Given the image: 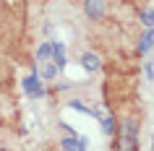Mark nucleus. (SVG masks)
Instances as JSON below:
<instances>
[{
	"label": "nucleus",
	"mask_w": 154,
	"mask_h": 151,
	"mask_svg": "<svg viewBox=\"0 0 154 151\" xmlns=\"http://www.w3.org/2000/svg\"><path fill=\"white\" fill-rule=\"evenodd\" d=\"M136 135H138V125L131 117L123 120L120 135H118V151H136Z\"/></svg>",
	"instance_id": "obj_1"
},
{
	"label": "nucleus",
	"mask_w": 154,
	"mask_h": 151,
	"mask_svg": "<svg viewBox=\"0 0 154 151\" xmlns=\"http://www.w3.org/2000/svg\"><path fill=\"white\" fill-rule=\"evenodd\" d=\"M24 91L29 96H42V94H45V89H42V78L37 76V68H34L32 76H26V78H24Z\"/></svg>",
	"instance_id": "obj_2"
},
{
	"label": "nucleus",
	"mask_w": 154,
	"mask_h": 151,
	"mask_svg": "<svg viewBox=\"0 0 154 151\" xmlns=\"http://www.w3.org/2000/svg\"><path fill=\"white\" fill-rule=\"evenodd\" d=\"M105 0H84V11H86V16L94 18V21H99V18L105 16Z\"/></svg>",
	"instance_id": "obj_3"
},
{
	"label": "nucleus",
	"mask_w": 154,
	"mask_h": 151,
	"mask_svg": "<svg viewBox=\"0 0 154 151\" xmlns=\"http://www.w3.org/2000/svg\"><path fill=\"white\" fill-rule=\"evenodd\" d=\"M60 146H63V151H86V138L71 135V138H63Z\"/></svg>",
	"instance_id": "obj_4"
},
{
	"label": "nucleus",
	"mask_w": 154,
	"mask_h": 151,
	"mask_svg": "<svg viewBox=\"0 0 154 151\" xmlns=\"http://www.w3.org/2000/svg\"><path fill=\"white\" fill-rule=\"evenodd\" d=\"M52 57H55V68H65V47L60 42H52Z\"/></svg>",
	"instance_id": "obj_5"
},
{
	"label": "nucleus",
	"mask_w": 154,
	"mask_h": 151,
	"mask_svg": "<svg viewBox=\"0 0 154 151\" xmlns=\"http://www.w3.org/2000/svg\"><path fill=\"white\" fill-rule=\"evenodd\" d=\"M81 63H84V68H86V71H99V57L91 55V52H84Z\"/></svg>",
	"instance_id": "obj_6"
},
{
	"label": "nucleus",
	"mask_w": 154,
	"mask_h": 151,
	"mask_svg": "<svg viewBox=\"0 0 154 151\" xmlns=\"http://www.w3.org/2000/svg\"><path fill=\"white\" fill-rule=\"evenodd\" d=\"M152 44H154V39H152V34L146 32L144 37H141V42H138V52H141V55H146V52L152 50Z\"/></svg>",
	"instance_id": "obj_7"
},
{
	"label": "nucleus",
	"mask_w": 154,
	"mask_h": 151,
	"mask_svg": "<svg viewBox=\"0 0 154 151\" xmlns=\"http://www.w3.org/2000/svg\"><path fill=\"white\" fill-rule=\"evenodd\" d=\"M50 55H52V44H50V42H45V44L37 50V60H39V63H45Z\"/></svg>",
	"instance_id": "obj_8"
},
{
	"label": "nucleus",
	"mask_w": 154,
	"mask_h": 151,
	"mask_svg": "<svg viewBox=\"0 0 154 151\" xmlns=\"http://www.w3.org/2000/svg\"><path fill=\"white\" fill-rule=\"evenodd\" d=\"M102 130H105L107 135L115 133V122H112V117H110V115H102Z\"/></svg>",
	"instance_id": "obj_9"
},
{
	"label": "nucleus",
	"mask_w": 154,
	"mask_h": 151,
	"mask_svg": "<svg viewBox=\"0 0 154 151\" xmlns=\"http://www.w3.org/2000/svg\"><path fill=\"white\" fill-rule=\"evenodd\" d=\"M138 18H141V24L149 26V29L154 26V11L152 8H149V11H141V16H138Z\"/></svg>",
	"instance_id": "obj_10"
},
{
	"label": "nucleus",
	"mask_w": 154,
	"mask_h": 151,
	"mask_svg": "<svg viewBox=\"0 0 154 151\" xmlns=\"http://www.w3.org/2000/svg\"><path fill=\"white\" fill-rule=\"evenodd\" d=\"M55 73H57L55 63H47V65H42V78H55Z\"/></svg>",
	"instance_id": "obj_11"
},
{
	"label": "nucleus",
	"mask_w": 154,
	"mask_h": 151,
	"mask_svg": "<svg viewBox=\"0 0 154 151\" xmlns=\"http://www.w3.org/2000/svg\"><path fill=\"white\" fill-rule=\"evenodd\" d=\"M152 151H154V138H152Z\"/></svg>",
	"instance_id": "obj_12"
}]
</instances>
